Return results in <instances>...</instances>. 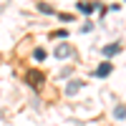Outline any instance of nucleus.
Masks as SVG:
<instances>
[{"label": "nucleus", "instance_id": "1", "mask_svg": "<svg viewBox=\"0 0 126 126\" xmlns=\"http://www.w3.org/2000/svg\"><path fill=\"white\" fill-rule=\"evenodd\" d=\"M28 83H30V86H33V88H40V86H43V73H40V71H28Z\"/></svg>", "mask_w": 126, "mask_h": 126}, {"label": "nucleus", "instance_id": "2", "mask_svg": "<svg viewBox=\"0 0 126 126\" xmlns=\"http://www.w3.org/2000/svg\"><path fill=\"white\" fill-rule=\"evenodd\" d=\"M73 53H76V48H73V46H68V43L56 46V58H68V56H73Z\"/></svg>", "mask_w": 126, "mask_h": 126}, {"label": "nucleus", "instance_id": "3", "mask_svg": "<svg viewBox=\"0 0 126 126\" xmlns=\"http://www.w3.org/2000/svg\"><path fill=\"white\" fill-rule=\"evenodd\" d=\"M111 71H113V66H111V63H109V61H103V63H101V66L96 68V73H93V76H96V78H106V76H109V73H111Z\"/></svg>", "mask_w": 126, "mask_h": 126}, {"label": "nucleus", "instance_id": "4", "mask_svg": "<svg viewBox=\"0 0 126 126\" xmlns=\"http://www.w3.org/2000/svg\"><path fill=\"white\" fill-rule=\"evenodd\" d=\"M116 53H121V46H119V43H109V46H103V56H106V58L116 56Z\"/></svg>", "mask_w": 126, "mask_h": 126}, {"label": "nucleus", "instance_id": "5", "mask_svg": "<svg viewBox=\"0 0 126 126\" xmlns=\"http://www.w3.org/2000/svg\"><path fill=\"white\" fill-rule=\"evenodd\" d=\"M81 86H83L81 81H71L68 86H66V93H68V96H73V93H76V91H81Z\"/></svg>", "mask_w": 126, "mask_h": 126}, {"label": "nucleus", "instance_id": "6", "mask_svg": "<svg viewBox=\"0 0 126 126\" xmlns=\"http://www.w3.org/2000/svg\"><path fill=\"white\" fill-rule=\"evenodd\" d=\"M38 10H40V13H48V15H56V10L50 8L48 3H38Z\"/></svg>", "mask_w": 126, "mask_h": 126}, {"label": "nucleus", "instance_id": "7", "mask_svg": "<svg viewBox=\"0 0 126 126\" xmlns=\"http://www.w3.org/2000/svg\"><path fill=\"white\" fill-rule=\"evenodd\" d=\"M78 10H81V13H86V15H91V13H93V5H91V3H78Z\"/></svg>", "mask_w": 126, "mask_h": 126}, {"label": "nucleus", "instance_id": "8", "mask_svg": "<svg viewBox=\"0 0 126 126\" xmlns=\"http://www.w3.org/2000/svg\"><path fill=\"white\" fill-rule=\"evenodd\" d=\"M33 58L35 61H46V48H35L33 50Z\"/></svg>", "mask_w": 126, "mask_h": 126}, {"label": "nucleus", "instance_id": "9", "mask_svg": "<svg viewBox=\"0 0 126 126\" xmlns=\"http://www.w3.org/2000/svg\"><path fill=\"white\" fill-rule=\"evenodd\" d=\"M113 116L116 119H126V106H116L113 109Z\"/></svg>", "mask_w": 126, "mask_h": 126}]
</instances>
